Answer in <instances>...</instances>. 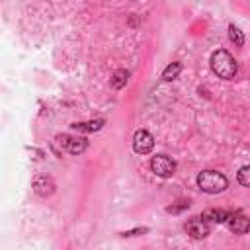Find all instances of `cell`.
Segmentation results:
<instances>
[{"mask_svg":"<svg viewBox=\"0 0 250 250\" xmlns=\"http://www.w3.org/2000/svg\"><path fill=\"white\" fill-rule=\"evenodd\" d=\"M209 62H211V70L223 80H232L236 76V72H238V64H236L234 57L225 49L213 51Z\"/></svg>","mask_w":250,"mask_h":250,"instance_id":"6da1fadb","label":"cell"},{"mask_svg":"<svg viewBox=\"0 0 250 250\" xmlns=\"http://www.w3.org/2000/svg\"><path fill=\"white\" fill-rule=\"evenodd\" d=\"M197 188L205 193H221L229 188V180L219 170H203L197 174Z\"/></svg>","mask_w":250,"mask_h":250,"instance_id":"7a4b0ae2","label":"cell"},{"mask_svg":"<svg viewBox=\"0 0 250 250\" xmlns=\"http://www.w3.org/2000/svg\"><path fill=\"white\" fill-rule=\"evenodd\" d=\"M150 170L160 178H170L176 172V162L168 154H156L150 158Z\"/></svg>","mask_w":250,"mask_h":250,"instance_id":"3957f363","label":"cell"},{"mask_svg":"<svg viewBox=\"0 0 250 250\" xmlns=\"http://www.w3.org/2000/svg\"><path fill=\"white\" fill-rule=\"evenodd\" d=\"M55 141L59 145H62V148L74 156L82 154L86 148H88V141L84 137H70V135H57Z\"/></svg>","mask_w":250,"mask_h":250,"instance_id":"277c9868","label":"cell"},{"mask_svg":"<svg viewBox=\"0 0 250 250\" xmlns=\"http://www.w3.org/2000/svg\"><path fill=\"white\" fill-rule=\"evenodd\" d=\"M154 146V137L145 131V129H139L135 135H133V150L137 154H148Z\"/></svg>","mask_w":250,"mask_h":250,"instance_id":"5b68a950","label":"cell"},{"mask_svg":"<svg viewBox=\"0 0 250 250\" xmlns=\"http://www.w3.org/2000/svg\"><path fill=\"white\" fill-rule=\"evenodd\" d=\"M31 188H33V191L37 193V195H41V197H49V195H53L55 193V180L51 178V176H47V174H37L35 178H33V182H31Z\"/></svg>","mask_w":250,"mask_h":250,"instance_id":"8992f818","label":"cell"},{"mask_svg":"<svg viewBox=\"0 0 250 250\" xmlns=\"http://www.w3.org/2000/svg\"><path fill=\"white\" fill-rule=\"evenodd\" d=\"M186 232L191 236V238H205L209 234V225L203 217H193L186 223Z\"/></svg>","mask_w":250,"mask_h":250,"instance_id":"52a82bcc","label":"cell"},{"mask_svg":"<svg viewBox=\"0 0 250 250\" xmlns=\"http://www.w3.org/2000/svg\"><path fill=\"white\" fill-rule=\"evenodd\" d=\"M227 225L234 234H246L250 230V217H246L242 213H232V215H229Z\"/></svg>","mask_w":250,"mask_h":250,"instance_id":"ba28073f","label":"cell"},{"mask_svg":"<svg viewBox=\"0 0 250 250\" xmlns=\"http://www.w3.org/2000/svg\"><path fill=\"white\" fill-rule=\"evenodd\" d=\"M104 125H105V119L98 117V119H90V121H76V123H72V129H76L80 133H94V131H100Z\"/></svg>","mask_w":250,"mask_h":250,"instance_id":"9c48e42d","label":"cell"},{"mask_svg":"<svg viewBox=\"0 0 250 250\" xmlns=\"http://www.w3.org/2000/svg\"><path fill=\"white\" fill-rule=\"evenodd\" d=\"M201 217L207 221V223H227L229 219V213L225 209H217V207H211V209H205L201 213Z\"/></svg>","mask_w":250,"mask_h":250,"instance_id":"30bf717a","label":"cell"},{"mask_svg":"<svg viewBox=\"0 0 250 250\" xmlns=\"http://www.w3.org/2000/svg\"><path fill=\"white\" fill-rule=\"evenodd\" d=\"M127 80H129V70H125V68H119V70H115L113 72V76H111V86L115 88V90H121V88H125V84H127Z\"/></svg>","mask_w":250,"mask_h":250,"instance_id":"8fae6325","label":"cell"},{"mask_svg":"<svg viewBox=\"0 0 250 250\" xmlns=\"http://www.w3.org/2000/svg\"><path fill=\"white\" fill-rule=\"evenodd\" d=\"M182 72V62H170L164 70H162V80H166V82H172V80H176L178 78V74Z\"/></svg>","mask_w":250,"mask_h":250,"instance_id":"7c38bea8","label":"cell"},{"mask_svg":"<svg viewBox=\"0 0 250 250\" xmlns=\"http://www.w3.org/2000/svg\"><path fill=\"white\" fill-rule=\"evenodd\" d=\"M229 39H230V43H234V47H242L244 45V35L234 23L229 25Z\"/></svg>","mask_w":250,"mask_h":250,"instance_id":"4fadbf2b","label":"cell"},{"mask_svg":"<svg viewBox=\"0 0 250 250\" xmlns=\"http://www.w3.org/2000/svg\"><path fill=\"white\" fill-rule=\"evenodd\" d=\"M236 180H238V184H240V186L250 188V164L242 166V168L236 172Z\"/></svg>","mask_w":250,"mask_h":250,"instance_id":"5bb4252c","label":"cell"},{"mask_svg":"<svg viewBox=\"0 0 250 250\" xmlns=\"http://www.w3.org/2000/svg\"><path fill=\"white\" fill-rule=\"evenodd\" d=\"M186 209H189V201H188V199H182V201H176V203L168 205V207H166V213L178 215V213H182V211H186Z\"/></svg>","mask_w":250,"mask_h":250,"instance_id":"9a60e30c","label":"cell"},{"mask_svg":"<svg viewBox=\"0 0 250 250\" xmlns=\"http://www.w3.org/2000/svg\"><path fill=\"white\" fill-rule=\"evenodd\" d=\"M148 232V227H137V229H131V230H125V232H119L123 238H129V236H139V234H146Z\"/></svg>","mask_w":250,"mask_h":250,"instance_id":"2e32d148","label":"cell"}]
</instances>
